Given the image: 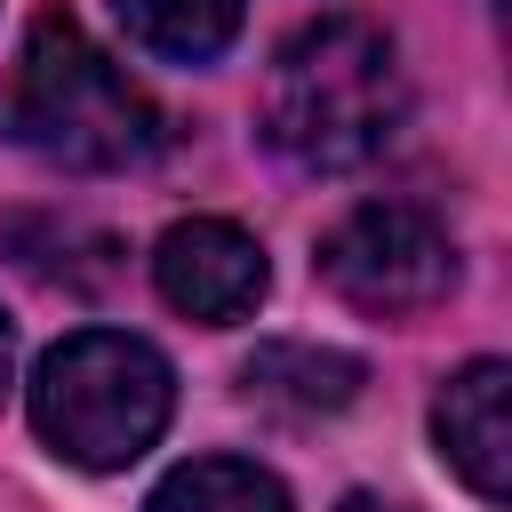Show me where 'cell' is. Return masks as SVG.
Here are the masks:
<instances>
[{
	"label": "cell",
	"mask_w": 512,
	"mask_h": 512,
	"mask_svg": "<svg viewBox=\"0 0 512 512\" xmlns=\"http://www.w3.org/2000/svg\"><path fill=\"white\" fill-rule=\"evenodd\" d=\"M0 136L56 168H144L168 144L160 104L128 80L120 56L88 40L72 8H32L24 48L0 80Z\"/></svg>",
	"instance_id": "1"
},
{
	"label": "cell",
	"mask_w": 512,
	"mask_h": 512,
	"mask_svg": "<svg viewBox=\"0 0 512 512\" xmlns=\"http://www.w3.org/2000/svg\"><path fill=\"white\" fill-rule=\"evenodd\" d=\"M408 112L400 56L368 16H320L280 40L264 72V136L312 176H344L392 144Z\"/></svg>",
	"instance_id": "2"
},
{
	"label": "cell",
	"mask_w": 512,
	"mask_h": 512,
	"mask_svg": "<svg viewBox=\"0 0 512 512\" xmlns=\"http://www.w3.org/2000/svg\"><path fill=\"white\" fill-rule=\"evenodd\" d=\"M168 408H176V376L168 360L128 336V328H80L64 336L40 376H32V424L40 440L80 464V472H120L136 464L160 432H168Z\"/></svg>",
	"instance_id": "3"
},
{
	"label": "cell",
	"mask_w": 512,
	"mask_h": 512,
	"mask_svg": "<svg viewBox=\"0 0 512 512\" xmlns=\"http://www.w3.org/2000/svg\"><path fill=\"white\" fill-rule=\"evenodd\" d=\"M320 280L368 320H416L456 288V240L416 200H368L320 240Z\"/></svg>",
	"instance_id": "4"
},
{
	"label": "cell",
	"mask_w": 512,
	"mask_h": 512,
	"mask_svg": "<svg viewBox=\"0 0 512 512\" xmlns=\"http://www.w3.org/2000/svg\"><path fill=\"white\" fill-rule=\"evenodd\" d=\"M152 280H160V296H168L184 320L232 328V320H248L256 296H264V248H256L240 224H224V216H184V224L160 232Z\"/></svg>",
	"instance_id": "5"
},
{
	"label": "cell",
	"mask_w": 512,
	"mask_h": 512,
	"mask_svg": "<svg viewBox=\"0 0 512 512\" xmlns=\"http://www.w3.org/2000/svg\"><path fill=\"white\" fill-rule=\"evenodd\" d=\"M432 440L472 496L504 504V488H512V368L504 360L456 368L432 400Z\"/></svg>",
	"instance_id": "6"
},
{
	"label": "cell",
	"mask_w": 512,
	"mask_h": 512,
	"mask_svg": "<svg viewBox=\"0 0 512 512\" xmlns=\"http://www.w3.org/2000/svg\"><path fill=\"white\" fill-rule=\"evenodd\" d=\"M248 400L256 408H280V416H336L360 400V360L352 352H328V344H304V336H272L248 352L240 368Z\"/></svg>",
	"instance_id": "7"
},
{
	"label": "cell",
	"mask_w": 512,
	"mask_h": 512,
	"mask_svg": "<svg viewBox=\"0 0 512 512\" xmlns=\"http://www.w3.org/2000/svg\"><path fill=\"white\" fill-rule=\"evenodd\" d=\"M112 8H120L128 40L168 64H208L240 32V0H112Z\"/></svg>",
	"instance_id": "8"
},
{
	"label": "cell",
	"mask_w": 512,
	"mask_h": 512,
	"mask_svg": "<svg viewBox=\"0 0 512 512\" xmlns=\"http://www.w3.org/2000/svg\"><path fill=\"white\" fill-rule=\"evenodd\" d=\"M144 512H288V488L264 472V464H240V456H192L176 464Z\"/></svg>",
	"instance_id": "9"
},
{
	"label": "cell",
	"mask_w": 512,
	"mask_h": 512,
	"mask_svg": "<svg viewBox=\"0 0 512 512\" xmlns=\"http://www.w3.org/2000/svg\"><path fill=\"white\" fill-rule=\"evenodd\" d=\"M8 368H16V336H8V320H0V392H8Z\"/></svg>",
	"instance_id": "10"
},
{
	"label": "cell",
	"mask_w": 512,
	"mask_h": 512,
	"mask_svg": "<svg viewBox=\"0 0 512 512\" xmlns=\"http://www.w3.org/2000/svg\"><path fill=\"white\" fill-rule=\"evenodd\" d=\"M344 512H392V504H376V496H344Z\"/></svg>",
	"instance_id": "11"
}]
</instances>
